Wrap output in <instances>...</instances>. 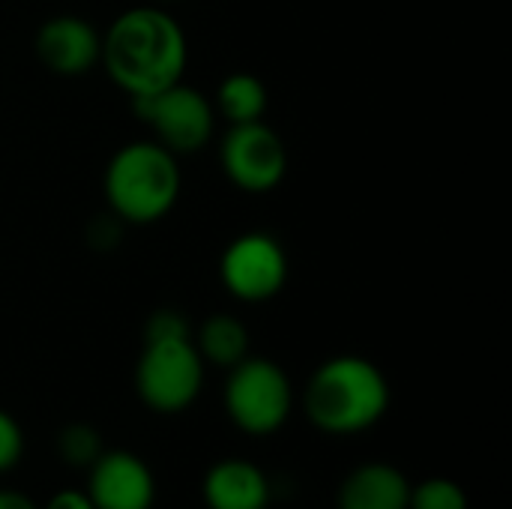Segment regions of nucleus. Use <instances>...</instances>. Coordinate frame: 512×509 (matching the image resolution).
Instances as JSON below:
<instances>
[{
	"label": "nucleus",
	"mask_w": 512,
	"mask_h": 509,
	"mask_svg": "<svg viewBox=\"0 0 512 509\" xmlns=\"http://www.w3.org/2000/svg\"><path fill=\"white\" fill-rule=\"evenodd\" d=\"M99 63L129 96H147L183 81L189 63L186 33L177 18L156 6H138L111 21L102 36Z\"/></svg>",
	"instance_id": "nucleus-1"
},
{
	"label": "nucleus",
	"mask_w": 512,
	"mask_h": 509,
	"mask_svg": "<svg viewBox=\"0 0 512 509\" xmlns=\"http://www.w3.org/2000/svg\"><path fill=\"white\" fill-rule=\"evenodd\" d=\"M309 420L330 435L372 429L390 408V384L366 357H333L315 369L303 396Z\"/></svg>",
	"instance_id": "nucleus-2"
},
{
	"label": "nucleus",
	"mask_w": 512,
	"mask_h": 509,
	"mask_svg": "<svg viewBox=\"0 0 512 509\" xmlns=\"http://www.w3.org/2000/svg\"><path fill=\"white\" fill-rule=\"evenodd\" d=\"M102 186L114 219L153 225L168 216L180 198V162L153 138L132 141L111 156Z\"/></svg>",
	"instance_id": "nucleus-3"
},
{
	"label": "nucleus",
	"mask_w": 512,
	"mask_h": 509,
	"mask_svg": "<svg viewBox=\"0 0 512 509\" xmlns=\"http://www.w3.org/2000/svg\"><path fill=\"white\" fill-rule=\"evenodd\" d=\"M201 384L204 360L192 336L144 339V351L135 369V387L147 408L159 414H177L198 399Z\"/></svg>",
	"instance_id": "nucleus-4"
},
{
	"label": "nucleus",
	"mask_w": 512,
	"mask_h": 509,
	"mask_svg": "<svg viewBox=\"0 0 512 509\" xmlns=\"http://www.w3.org/2000/svg\"><path fill=\"white\" fill-rule=\"evenodd\" d=\"M225 408L246 435H273L294 408V390L282 366L264 357H246L231 366L225 384Z\"/></svg>",
	"instance_id": "nucleus-5"
},
{
	"label": "nucleus",
	"mask_w": 512,
	"mask_h": 509,
	"mask_svg": "<svg viewBox=\"0 0 512 509\" xmlns=\"http://www.w3.org/2000/svg\"><path fill=\"white\" fill-rule=\"evenodd\" d=\"M132 108L150 126L153 141L162 144L177 159L207 147L216 129L213 102L183 81L168 84L147 96H135Z\"/></svg>",
	"instance_id": "nucleus-6"
},
{
	"label": "nucleus",
	"mask_w": 512,
	"mask_h": 509,
	"mask_svg": "<svg viewBox=\"0 0 512 509\" xmlns=\"http://www.w3.org/2000/svg\"><path fill=\"white\" fill-rule=\"evenodd\" d=\"M219 276L231 297L243 303H267L288 282V255L276 237L249 231L228 243L219 261Z\"/></svg>",
	"instance_id": "nucleus-7"
},
{
	"label": "nucleus",
	"mask_w": 512,
	"mask_h": 509,
	"mask_svg": "<svg viewBox=\"0 0 512 509\" xmlns=\"http://www.w3.org/2000/svg\"><path fill=\"white\" fill-rule=\"evenodd\" d=\"M225 177L243 192H270L288 171V150L264 120L228 126L219 144Z\"/></svg>",
	"instance_id": "nucleus-8"
},
{
	"label": "nucleus",
	"mask_w": 512,
	"mask_h": 509,
	"mask_svg": "<svg viewBox=\"0 0 512 509\" xmlns=\"http://www.w3.org/2000/svg\"><path fill=\"white\" fill-rule=\"evenodd\" d=\"M33 48L48 72L60 78H75L99 63L102 36L90 21L78 15H54L36 30Z\"/></svg>",
	"instance_id": "nucleus-9"
},
{
	"label": "nucleus",
	"mask_w": 512,
	"mask_h": 509,
	"mask_svg": "<svg viewBox=\"0 0 512 509\" xmlns=\"http://www.w3.org/2000/svg\"><path fill=\"white\" fill-rule=\"evenodd\" d=\"M87 498L96 509H150L156 501V483L138 456L114 450L90 465Z\"/></svg>",
	"instance_id": "nucleus-10"
},
{
	"label": "nucleus",
	"mask_w": 512,
	"mask_h": 509,
	"mask_svg": "<svg viewBox=\"0 0 512 509\" xmlns=\"http://www.w3.org/2000/svg\"><path fill=\"white\" fill-rule=\"evenodd\" d=\"M204 501L210 509H267L270 483L258 465L243 459H225L207 471Z\"/></svg>",
	"instance_id": "nucleus-11"
},
{
	"label": "nucleus",
	"mask_w": 512,
	"mask_h": 509,
	"mask_svg": "<svg viewBox=\"0 0 512 509\" xmlns=\"http://www.w3.org/2000/svg\"><path fill=\"white\" fill-rule=\"evenodd\" d=\"M411 483L384 462L360 465L339 489V509H408Z\"/></svg>",
	"instance_id": "nucleus-12"
},
{
	"label": "nucleus",
	"mask_w": 512,
	"mask_h": 509,
	"mask_svg": "<svg viewBox=\"0 0 512 509\" xmlns=\"http://www.w3.org/2000/svg\"><path fill=\"white\" fill-rule=\"evenodd\" d=\"M213 111L228 120V126L237 123H255L267 114V87L252 72H231L216 87Z\"/></svg>",
	"instance_id": "nucleus-13"
},
{
	"label": "nucleus",
	"mask_w": 512,
	"mask_h": 509,
	"mask_svg": "<svg viewBox=\"0 0 512 509\" xmlns=\"http://www.w3.org/2000/svg\"><path fill=\"white\" fill-rule=\"evenodd\" d=\"M201 360L231 369L240 360L249 357V330L243 327V321L231 318V315H210L201 324L198 339H192Z\"/></svg>",
	"instance_id": "nucleus-14"
},
{
	"label": "nucleus",
	"mask_w": 512,
	"mask_h": 509,
	"mask_svg": "<svg viewBox=\"0 0 512 509\" xmlns=\"http://www.w3.org/2000/svg\"><path fill=\"white\" fill-rule=\"evenodd\" d=\"M57 450L63 456L66 465H75V468H90L105 450H102V438L93 426L87 423H72L60 432V441H57Z\"/></svg>",
	"instance_id": "nucleus-15"
},
{
	"label": "nucleus",
	"mask_w": 512,
	"mask_h": 509,
	"mask_svg": "<svg viewBox=\"0 0 512 509\" xmlns=\"http://www.w3.org/2000/svg\"><path fill=\"white\" fill-rule=\"evenodd\" d=\"M408 509H468V495L459 483L435 477L411 489Z\"/></svg>",
	"instance_id": "nucleus-16"
},
{
	"label": "nucleus",
	"mask_w": 512,
	"mask_h": 509,
	"mask_svg": "<svg viewBox=\"0 0 512 509\" xmlns=\"http://www.w3.org/2000/svg\"><path fill=\"white\" fill-rule=\"evenodd\" d=\"M180 336H192V327H189V321L180 312L162 309V312L150 315L144 339H180Z\"/></svg>",
	"instance_id": "nucleus-17"
},
{
	"label": "nucleus",
	"mask_w": 512,
	"mask_h": 509,
	"mask_svg": "<svg viewBox=\"0 0 512 509\" xmlns=\"http://www.w3.org/2000/svg\"><path fill=\"white\" fill-rule=\"evenodd\" d=\"M21 450H24V438H21L18 423L6 411H0V474L15 468V462L21 459Z\"/></svg>",
	"instance_id": "nucleus-18"
},
{
	"label": "nucleus",
	"mask_w": 512,
	"mask_h": 509,
	"mask_svg": "<svg viewBox=\"0 0 512 509\" xmlns=\"http://www.w3.org/2000/svg\"><path fill=\"white\" fill-rule=\"evenodd\" d=\"M45 509H96L90 504L87 492H75V489H66V492H57Z\"/></svg>",
	"instance_id": "nucleus-19"
},
{
	"label": "nucleus",
	"mask_w": 512,
	"mask_h": 509,
	"mask_svg": "<svg viewBox=\"0 0 512 509\" xmlns=\"http://www.w3.org/2000/svg\"><path fill=\"white\" fill-rule=\"evenodd\" d=\"M0 509H39V507H36L27 495L3 489V492H0Z\"/></svg>",
	"instance_id": "nucleus-20"
}]
</instances>
